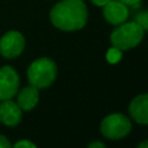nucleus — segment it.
Returning <instances> with one entry per match:
<instances>
[{
	"label": "nucleus",
	"instance_id": "obj_1",
	"mask_svg": "<svg viewBox=\"0 0 148 148\" xmlns=\"http://www.w3.org/2000/svg\"><path fill=\"white\" fill-rule=\"evenodd\" d=\"M88 18L87 7L82 0H62L52 7L49 20L62 31H77L84 27Z\"/></svg>",
	"mask_w": 148,
	"mask_h": 148
},
{
	"label": "nucleus",
	"instance_id": "obj_2",
	"mask_svg": "<svg viewBox=\"0 0 148 148\" xmlns=\"http://www.w3.org/2000/svg\"><path fill=\"white\" fill-rule=\"evenodd\" d=\"M144 36V30L135 22H122L117 25V27L110 34V43L113 47L127 51V49L135 48Z\"/></svg>",
	"mask_w": 148,
	"mask_h": 148
},
{
	"label": "nucleus",
	"instance_id": "obj_3",
	"mask_svg": "<svg viewBox=\"0 0 148 148\" xmlns=\"http://www.w3.org/2000/svg\"><path fill=\"white\" fill-rule=\"evenodd\" d=\"M57 77V65L53 60L40 57L30 64L27 69L29 83L36 88H48Z\"/></svg>",
	"mask_w": 148,
	"mask_h": 148
},
{
	"label": "nucleus",
	"instance_id": "obj_4",
	"mask_svg": "<svg viewBox=\"0 0 148 148\" xmlns=\"http://www.w3.org/2000/svg\"><path fill=\"white\" fill-rule=\"evenodd\" d=\"M131 121L122 113H112L103 118L100 123V131L105 138L110 140H118L125 138L131 131Z\"/></svg>",
	"mask_w": 148,
	"mask_h": 148
},
{
	"label": "nucleus",
	"instance_id": "obj_5",
	"mask_svg": "<svg viewBox=\"0 0 148 148\" xmlns=\"http://www.w3.org/2000/svg\"><path fill=\"white\" fill-rule=\"evenodd\" d=\"M25 49V38L20 31L10 30L0 38V55L5 59H16Z\"/></svg>",
	"mask_w": 148,
	"mask_h": 148
},
{
	"label": "nucleus",
	"instance_id": "obj_6",
	"mask_svg": "<svg viewBox=\"0 0 148 148\" xmlns=\"http://www.w3.org/2000/svg\"><path fill=\"white\" fill-rule=\"evenodd\" d=\"M20 88V75L12 66L0 68V100L13 99Z\"/></svg>",
	"mask_w": 148,
	"mask_h": 148
},
{
	"label": "nucleus",
	"instance_id": "obj_7",
	"mask_svg": "<svg viewBox=\"0 0 148 148\" xmlns=\"http://www.w3.org/2000/svg\"><path fill=\"white\" fill-rule=\"evenodd\" d=\"M103 8H104L103 9V14H104V18L107 20V22L117 26L120 23L127 21L129 8L127 5L123 4L120 0H110Z\"/></svg>",
	"mask_w": 148,
	"mask_h": 148
},
{
	"label": "nucleus",
	"instance_id": "obj_8",
	"mask_svg": "<svg viewBox=\"0 0 148 148\" xmlns=\"http://www.w3.org/2000/svg\"><path fill=\"white\" fill-rule=\"evenodd\" d=\"M22 120V109L12 99L1 100L0 104V122L5 126H17Z\"/></svg>",
	"mask_w": 148,
	"mask_h": 148
},
{
	"label": "nucleus",
	"instance_id": "obj_9",
	"mask_svg": "<svg viewBox=\"0 0 148 148\" xmlns=\"http://www.w3.org/2000/svg\"><path fill=\"white\" fill-rule=\"evenodd\" d=\"M130 117L140 125H148V94H140L131 100L129 105Z\"/></svg>",
	"mask_w": 148,
	"mask_h": 148
},
{
	"label": "nucleus",
	"instance_id": "obj_10",
	"mask_svg": "<svg viewBox=\"0 0 148 148\" xmlns=\"http://www.w3.org/2000/svg\"><path fill=\"white\" fill-rule=\"evenodd\" d=\"M39 101V88L30 84L17 92V104L22 110H31Z\"/></svg>",
	"mask_w": 148,
	"mask_h": 148
},
{
	"label": "nucleus",
	"instance_id": "obj_11",
	"mask_svg": "<svg viewBox=\"0 0 148 148\" xmlns=\"http://www.w3.org/2000/svg\"><path fill=\"white\" fill-rule=\"evenodd\" d=\"M121 59H122V51H121V49L116 48V47H112V48H109L107 51V60L109 62H112V64L118 62Z\"/></svg>",
	"mask_w": 148,
	"mask_h": 148
},
{
	"label": "nucleus",
	"instance_id": "obj_12",
	"mask_svg": "<svg viewBox=\"0 0 148 148\" xmlns=\"http://www.w3.org/2000/svg\"><path fill=\"white\" fill-rule=\"evenodd\" d=\"M135 22L143 29L144 31H148V9L144 12H139L135 14Z\"/></svg>",
	"mask_w": 148,
	"mask_h": 148
},
{
	"label": "nucleus",
	"instance_id": "obj_13",
	"mask_svg": "<svg viewBox=\"0 0 148 148\" xmlns=\"http://www.w3.org/2000/svg\"><path fill=\"white\" fill-rule=\"evenodd\" d=\"M13 147L14 148H35L36 144H34L33 142H30V140H20L13 144Z\"/></svg>",
	"mask_w": 148,
	"mask_h": 148
},
{
	"label": "nucleus",
	"instance_id": "obj_14",
	"mask_svg": "<svg viewBox=\"0 0 148 148\" xmlns=\"http://www.w3.org/2000/svg\"><path fill=\"white\" fill-rule=\"evenodd\" d=\"M10 147H12V144L8 140L7 136L0 135V148H10Z\"/></svg>",
	"mask_w": 148,
	"mask_h": 148
},
{
	"label": "nucleus",
	"instance_id": "obj_15",
	"mask_svg": "<svg viewBox=\"0 0 148 148\" xmlns=\"http://www.w3.org/2000/svg\"><path fill=\"white\" fill-rule=\"evenodd\" d=\"M109 1L110 0H91V3L94 5H96V7H104V5Z\"/></svg>",
	"mask_w": 148,
	"mask_h": 148
},
{
	"label": "nucleus",
	"instance_id": "obj_16",
	"mask_svg": "<svg viewBox=\"0 0 148 148\" xmlns=\"http://www.w3.org/2000/svg\"><path fill=\"white\" fill-rule=\"evenodd\" d=\"M88 148H105V144L101 142H92L88 143Z\"/></svg>",
	"mask_w": 148,
	"mask_h": 148
},
{
	"label": "nucleus",
	"instance_id": "obj_17",
	"mask_svg": "<svg viewBox=\"0 0 148 148\" xmlns=\"http://www.w3.org/2000/svg\"><path fill=\"white\" fill-rule=\"evenodd\" d=\"M120 1H122L123 4H126L129 7V5H136V4H139L142 0H120Z\"/></svg>",
	"mask_w": 148,
	"mask_h": 148
},
{
	"label": "nucleus",
	"instance_id": "obj_18",
	"mask_svg": "<svg viewBox=\"0 0 148 148\" xmlns=\"http://www.w3.org/2000/svg\"><path fill=\"white\" fill-rule=\"evenodd\" d=\"M138 147L139 148H148V139L144 140V142H140V143L138 144Z\"/></svg>",
	"mask_w": 148,
	"mask_h": 148
},
{
	"label": "nucleus",
	"instance_id": "obj_19",
	"mask_svg": "<svg viewBox=\"0 0 148 148\" xmlns=\"http://www.w3.org/2000/svg\"><path fill=\"white\" fill-rule=\"evenodd\" d=\"M82 1H83V0H82Z\"/></svg>",
	"mask_w": 148,
	"mask_h": 148
}]
</instances>
